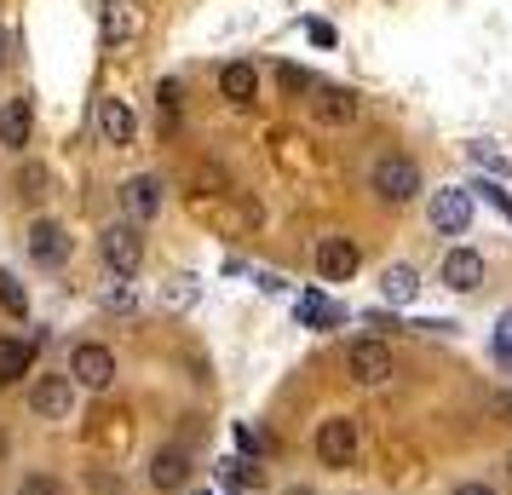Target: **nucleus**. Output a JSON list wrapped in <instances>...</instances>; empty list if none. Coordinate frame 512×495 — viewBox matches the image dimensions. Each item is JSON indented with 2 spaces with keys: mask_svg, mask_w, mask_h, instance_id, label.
Returning <instances> with one entry per match:
<instances>
[{
  "mask_svg": "<svg viewBox=\"0 0 512 495\" xmlns=\"http://www.w3.org/2000/svg\"><path fill=\"white\" fill-rule=\"evenodd\" d=\"M380 294H386L392 306H409V300L420 294V271L415 265H392V271L380 277Z\"/></svg>",
  "mask_w": 512,
  "mask_h": 495,
  "instance_id": "obj_19",
  "label": "nucleus"
},
{
  "mask_svg": "<svg viewBox=\"0 0 512 495\" xmlns=\"http://www.w3.org/2000/svg\"><path fill=\"white\" fill-rule=\"evenodd\" d=\"M18 495H64V490H58V478H52V472H29L24 484H18Z\"/></svg>",
  "mask_w": 512,
  "mask_h": 495,
  "instance_id": "obj_27",
  "label": "nucleus"
},
{
  "mask_svg": "<svg viewBox=\"0 0 512 495\" xmlns=\"http://www.w3.org/2000/svg\"><path fill=\"white\" fill-rule=\"evenodd\" d=\"M231 444L242 449V455H259V449H265V438H259L254 426H242V421H236V426H231Z\"/></svg>",
  "mask_w": 512,
  "mask_h": 495,
  "instance_id": "obj_28",
  "label": "nucleus"
},
{
  "mask_svg": "<svg viewBox=\"0 0 512 495\" xmlns=\"http://www.w3.org/2000/svg\"><path fill=\"white\" fill-rule=\"evenodd\" d=\"M466 190H478V196H484L489 208L501 213V219H512V196H507L501 185H489V179H478V185H466Z\"/></svg>",
  "mask_w": 512,
  "mask_h": 495,
  "instance_id": "obj_25",
  "label": "nucleus"
},
{
  "mask_svg": "<svg viewBox=\"0 0 512 495\" xmlns=\"http://www.w3.org/2000/svg\"><path fill=\"white\" fill-rule=\"evenodd\" d=\"M139 6H133V0H104V6H98V41H104V47H133V41H139Z\"/></svg>",
  "mask_w": 512,
  "mask_h": 495,
  "instance_id": "obj_6",
  "label": "nucleus"
},
{
  "mask_svg": "<svg viewBox=\"0 0 512 495\" xmlns=\"http://www.w3.org/2000/svg\"><path fill=\"white\" fill-rule=\"evenodd\" d=\"M29 127H35V116H29V98H6V104H0V144H6V150H24Z\"/></svg>",
  "mask_w": 512,
  "mask_h": 495,
  "instance_id": "obj_17",
  "label": "nucleus"
},
{
  "mask_svg": "<svg viewBox=\"0 0 512 495\" xmlns=\"http://www.w3.org/2000/svg\"><path fill=\"white\" fill-rule=\"evenodd\" d=\"M18 196H24V202H41V196H47V167L29 162V167H24V179H18Z\"/></svg>",
  "mask_w": 512,
  "mask_h": 495,
  "instance_id": "obj_23",
  "label": "nucleus"
},
{
  "mask_svg": "<svg viewBox=\"0 0 512 495\" xmlns=\"http://www.w3.org/2000/svg\"><path fill=\"white\" fill-rule=\"evenodd\" d=\"M70 398H75V380L70 375H41L35 386H29V409H35V415H47V421L70 415Z\"/></svg>",
  "mask_w": 512,
  "mask_h": 495,
  "instance_id": "obj_11",
  "label": "nucleus"
},
{
  "mask_svg": "<svg viewBox=\"0 0 512 495\" xmlns=\"http://www.w3.org/2000/svg\"><path fill=\"white\" fill-rule=\"evenodd\" d=\"M35 369V340H12L0 334V386H18Z\"/></svg>",
  "mask_w": 512,
  "mask_h": 495,
  "instance_id": "obj_16",
  "label": "nucleus"
},
{
  "mask_svg": "<svg viewBox=\"0 0 512 495\" xmlns=\"http://www.w3.org/2000/svg\"><path fill=\"white\" fill-rule=\"evenodd\" d=\"M121 208H127V219L139 225V219H150V213L162 208V179L156 173H133L127 185H121Z\"/></svg>",
  "mask_w": 512,
  "mask_h": 495,
  "instance_id": "obj_13",
  "label": "nucleus"
},
{
  "mask_svg": "<svg viewBox=\"0 0 512 495\" xmlns=\"http://www.w3.org/2000/svg\"><path fill=\"white\" fill-rule=\"evenodd\" d=\"M346 311L334 306V300H323V294H311V300H300V323H311V329H334Z\"/></svg>",
  "mask_w": 512,
  "mask_h": 495,
  "instance_id": "obj_20",
  "label": "nucleus"
},
{
  "mask_svg": "<svg viewBox=\"0 0 512 495\" xmlns=\"http://www.w3.org/2000/svg\"><path fill=\"white\" fill-rule=\"evenodd\" d=\"M242 495H248V490H242Z\"/></svg>",
  "mask_w": 512,
  "mask_h": 495,
  "instance_id": "obj_36",
  "label": "nucleus"
},
{
  "mask_svg": "<svg viewBox=\"0 0 512 495\" xmlns=\"http://www.w3.org/2000/svg\"><path fill=\"white\" fill-rule=\"evenodd\" d=\"M0 306L12 311V317H24V311H29V300H24V288H18V277H6V271H0Z\"/></svg>",
  "mask_w": 512,
  "mask_h": 495,
  "instance_id": "obj_24",
  "label": "nucleus"
},
{
  "mask_svg": "<svg viewBox=\"0 0 512 495\" xmlns=\"http://www.w3.org/2000/svg\"><path fill=\"white\" fill-rule=\"evenodd\" d=\"M369 190L380 196V202L403 208V202H415V196H420V167L409 162V156H374V167H369Z\"/></svg>",
  "mask_w": 512,
  "mask_h": 495,
  "instance_id": "obj_1",
  "label": "nucleus"
},
{
  "mask_svg": "<svg viewBox=\"0 0 512 495\" xmlns=\"http://www.w3.org/2000/svg\"><path fill=\"white\" fill-rule=\"evenodd\" d=\"M277 87H282V93H311V87H317V75L300 70V64H277Z\"/></svg>",
  "mask_w": 512,
  "mask_h": 495,
  "instance_id": "obj_22",
  "label": "nucleus"
},
{
  "mask_svg": "<svg viewBox=\"0 0 512 495\" xmlns=\"http://www.w3.org/2000/svg\"><path fill=\"white\" fill-rule=\"evenodd\" d=\"M98 254H104V265L116 271V277H139L144 271V236L133 219H116V225H104L98 231Z\"/></svg>",
  "mask_w": 512,
  "mask_h": 495,
  "instance_id": "obj_2",
  "label": "nucleus"
},
{
  "mask_svg": "<svg viewBox=\"0 0 512 495\" xmlns=\"http://www.w3.org/2000/svg\"><path fill=\"white\" fill-rule=\"evenodd\" d=\"M311 116L323 121V127H351V121L363 116V104H357V93L351 87H311Z\"/></svg>",
  "mask_w": 512,
  "mask_h": 495,
  "instance_id": "obj_9",
  "label": "nucleus"
},
{
  "mask_svg": "<svg viewBox=\"0 0 512 495\" xmlns=\"http://www.w3.org/2000/svg\"><path fill=\"white\" fill-rule=\"evenodd\" d=\"M190 495H208V490H190Z\"/></svg>",
  "mask_w": 512,
  "mask_h": 495,
  "instance_id": "obj_34",
  "label": "nucleus"
},
{
  "mask_svg": "<svg viewBox=\"0 0 512 495\" xmlns=\"http://www.w3.org/2000/svg\"><path fill=\"white\" fill-rule=\"evenodd\" d=\"M455 495H495V490H489V484H461Z\"/></svg>",
  "mask_w": 512,
  "mask_h": 495,
  "instance_id": "obj_31",
  "label": "nucleus"
},
{
  "mask_svg": "<svg viewBox=\"0 0 512 495\" xmlns=\"http://www.w3.org/2000/svg\"><path fill=\"white\" fill-rule=\"evenodd\" d=\"M133 133H139L133 110H127L121 98H98V139L104 144H133Z\"/></svg>",
  "mask_w": 512,
  "mask_h": 495,
  "instance_id": "obj_15",
  "label": "nucleus"
},
{
  "mask_svg": "<svg viewBox=\"0 0 512 495\" xmlns=\"http://www.w3.org/2000/svg\"><path fill=\"white\" fill-rule=\"evenodd\" d=\"M495 352L512 357V311H501V323H495Z\"/></svg>",
  "mask_w": 512,
  "mask_h": 495,
  "instance_id": "obj_29",
  "label": "nucleus"
},
{
  "mask_svg": "<svg viewBox=\"0 0 512 495\" xmlns=\"http://www.w3.org/2000/svg\"><path fill=\"white\" fill-rule=\"evenodd\" d=\"M150 484H156V490H185L190 484V449H179V444L156 449V455H150Z\"/></svg>",
  "mask_w": 512,
  "mask_h": 495,
  "instance_id": "obj_14",
  "label": "nucleus"
},
{
  "mask_svg": "<svg viewBox=\"0 0 512 495\" xmlns=\"http://www.w3.org/2000/svg\"><path fill=\"white\" fill-rule=\"evenodd\" d=\"M305 35H311L317 47H334V41H340V35H334V24H323V18H317V24H305Z\"/></svg>",
  "mask_w": 512,
  "mask_h": 495,
  "instance_id": "obj_30",
  "label": "nucleus"
},
{
  "mask_svg": "<svg viewBox=\"0 0 512 495\" xmlns=\"http://www.w3.org/2000/svg\"><path fill=\"white\" fill-rule=\"evenodd\" d=\"M357 265H363V254H357L351 236H323V242H317V277H323V283H351Z\"/></svg>",
  "mask_w": 512,
  "mask_h": 495,
  "instance_id": "obj_7",
  "label": "nucleus"
},
{
  "mask_svg": "<svg viewBox=\"0 0 512 495\" xmlns=\"http://www.w3.org/2000/svg\"><path fill=\"white\" fill-rule=\"evenodd\" d=\"M29 260L35 265H64L70 260V231L52 225V219H35V225H29Z\"/></svg>",
  "mask_w": 512,
  "mask_h": 495,
  "instance_id": "obj_12",
  "label": "nucleus"
},
{
  "mask_svg": "<svg viewBox=\"0 0 512 495\" xmlns=\"http://www.w3.org/2000/svg\"><path fill=\"white\" fill-rule=\"evenodd\" d=\"M219 478H225L231 490H236V484H242V490H254V484H259V467H254V461H242V455H231V461H219Z\"/></svg>",
  "mask_w": 512,
  "mask_h": 495,
  "instance_id": "obj_21",
  "label": "nucleus"
},
{
  "mask_svg": "<svg viewBox=\"0 0 512 495\" xmlns=\"http://www.w3.org/2000/svg\"><path fill=\"white\" fill-rule=\"evenodd\" d=\"M0 64H6V35H0Z\"/></svg>",
  "mask_w": 512,
  "mask_h": 495,
  "instance_id": "obj_33",
  "label": "nucleus"
},
{
  "mask_svg": "<svg viewBox=\"0 0 512 495\" xmlns=\"http://www.w3.org/2000/svg\"><path fill=\"white\" fill-rule=\"evenodd\" d=\"M288 495H317V490H305V484H300V490H288Z\"/></svg>",
  "mask_w": 512,
  "mask_h": 495,
  "instance_id": "obj_32",
  "label": "nucleus"
},
{
  "mask_svg": "<svg viewBox=\"0 0 512 495\" xmlns=\"http://www.w3.org/2000/svg\"><path fill=\"white\" fill-rule=\"evenodd\" d=\"M156 104H162V121L173 127V121H179V81H162V87H156Z\"/></svg>",
  "mask_w": 512,
  "mask_h": 495,
  "instance_id": "obj_26",
  "label": "nucleus"
},
{
  "mask_svg": "<svg viewBox=\"0 0 512 495\" xmlns=\"http://www.w3.org/2000/svg\"><path fill=\"white\" fill-rule=\"evenodd\" d=\"M346 375L357 380V386H386L392 380V346L386 340H351L346 346Z\"/></svg>",
  "mask_w": 512,
  "mask_h": 495,
  "instance_id": "obj_3",
  "label": "nucleus"
},
{
  "mask_svg": "<svg viewBox=\"0 0 512 495\" xmlns=\"http://www.w3.org/2000/svg\"><path fill=\"white\" fill-rule=\"evenodd\" d=\"M426 213H432V231H443V236H466V225H472V190H466V185L438 190Z\"/></svg>",
  "mask_w": 512,
  "mask_h": 495,
  "instance_id": "obj_8",
  "label": "nucleus"
},
{
  "mask_svg": "<svg viewBox=\"0 0 512 495\" xmlns=\"http://www.w3.org/2000/svg\"><path fill=\"white\" fill-rule=\"evenodd\" d=\"M317 461L323 467H351L357 461V421L351 415H328L317 426Z\"/></svg>",
  "mask_w": 512,
  "mask_h": 495,
  "instance_id": "obj_4",
  "label": "nucleus"
},
{
  "mask_svg": "<svg viewBox=\"0 0 512 495\" xmlns=\"http://www.w3.org/2000/svg\"><path fill=\"white\" fill-rule=\"evenodd\" d=\"M70 380L104 392V386L116 380V352H110V346H98V340H81V346L70 352Z\"/></svg>",
  "mask_w": 512,
  "mask_h": 495,
  "instance_id": "obj_5",
  "label": "nucleus"
},
{
  "mask_svg": "<svg viewBox=\"0 0 512 495\" xmlns=\"http://www.w3.org/2000/svg\"><path fill=\"white\" fill-rule=\"evenodd\" d=\"M259 93V70L254 64H225L219 70V98H231V104H254Z\"/></svg>",
  "mask_w": 512,
  "mask_h": 495,
  "instance_id": "obj_18",
  "label": "nucleus"
},
{
  "mask_svg": "<svg viewBox=\"0 0 512 495\" xmlns=\"http://www.w3.org/2000/svg\"><path fill=\"white\" fill-rule=\"evenodd\" d=\"M507 472H512V461H507Z\"/></svg>",
  "mask_w": 512,
  "mask_h": 495,
  "instance_id": "obj_35",
  "label": "nucleus"
},
{
  "mask_svg": "<svg viewBox=\"0 0 512 495\" xmlns=\"http://www.w3.org/2000/svg\"><path fill=\"white\" fill-rule=\"evenodd\" d=\"M443 288H455V294H478V288H484V254H472V248H449V254H443Z\"/></svg>",
  "mask_w": 512,
  "mask_h": 495,
  "instance_id": "obj_10",
  "label": "nucleus"
}]
</instances>
